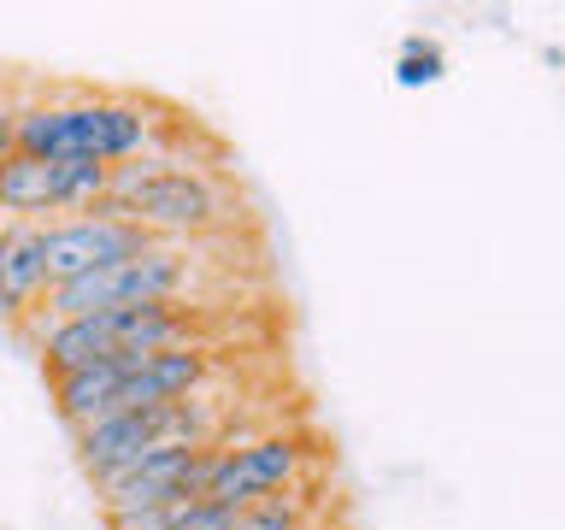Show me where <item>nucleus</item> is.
Masks as SVG:
<instances>
[{
  "label": "nucleus",
  "instance_id": "obj_1",
  "mask_svg": "<svg viewBox=\"0 0 565 530\" xmlns=\"http://www.w3.org/2000/svg\"><path fill=\"white\" fill-rule=\"evenodd\" d=\"M153 118L130 95H60L24 100L12 118V148L35 159H88V166H130L148 153Z\"/></svg>",
  "mask_w": 565,
  "mask_h": 530
},
{
  "label": "nucleus",
  "instance_id": "obj_2",
  "mask_svg": "<svg viewBox=\"0 0 565 530\" xmlns=\"http://www.w3.org/2000/svg\"><path fill=\"white\" fill-rule=\"evenodd\" d=\"M106 206L118 219L141 224L153 242H183V236H206V230H224L236 219V201L218 177L177 166V159H130V166L113 171V194Z\"/></svg>",
  "mask_w": 565,
  "mask_h": 530
},
{
  "label": "nucleus",
  "instance_id": "obj_3",
  "mask_svg": "<svg viewBox=\"0 0 565 530\" xmlns=\"http://www.w3.org/2000/svg\"><path fill=\"white\" fill-rule=\"evenodd\" d=\"M194 277L189 254L177 242H153L141 254L118 259V265H100L88 277H71V283H53L47 300H42V325H60V318H95V312H124V307H166V300H183Z\"/></svg>",
  "mask_w": 565,
  "mask_h": 530
},
{
  "label": "nucleus",
  "instance_id": "obj_4",
  "mask_svg": "<svg viewBox=\"0 0 565 530\" xmlns=\"http://www.w3.org/2000/svg\"><path fill=\"white\" fill-rule=\"evenodd\" d=\"M77 442V459L88 477H106L130 459L153 454V448H218L224 442V418L212 413V401L189 395V401H171V406H141V413H113V418H95L83 431H71Z\"/></svg>",
  "mask_w": 565,
  "mask_h": 530
},
{
  "label": "nucleus",
  "instance_id": "obj_5",
  "mask_svg": "<svg viewBox=\"0 0 565 530\" xmlns=\"http://www.w3.org/2000/svg\"><path fill=\"white\" fill-rule=\"evenodd\" d=\"M113 194V166H88V159H35L7 153L0 159V212L12 224H47L65 212H88Z\"/></svg>",
  "mask_w": 565,
  "mask_h": 530
},
{
  "label": "nucleus",
  "instance_id": "obj_6",
  "mask_svg": "<svg viewBox=\"0 0 565 530\" xmlns=\"http://www.w3.org/2000/svg\"><path fill=\"white\" fill-rule=\"evenodd\" d=\"M312 448L289 431L271 436H247V442H218L206 454V477H201V501H218L230 512L265 501V495H282L300 484Z\"/></svg>",
  "mask_w": 565,
  "mask_h": 530
},
{
  "label": "nucleus",
  "instance_id": "obj_7",
  "mask_svg": "<svg viewBox=\"0 0 565 530\" xmlns=\"http://www.w3.org/2000/svg\"><path fill=\"white\" fill-rule=\"evenodd\" d=\"M42 230V259H47V283H71V277H88L100 265H118L153 247V236L130 219H118L113 206H88V212H65V219H47L35 224Z\"/></svg>",
  "mask_w": 565,
  "mask_h": 530
},
{
  "label": "nucleus",
  "instance_id": "obj_8",
  "mask_svg": "<svg viewBox=\"0 0 565 530\" xmlns=\"http://www.w3.org/2000/svg\"><path fill=\"white\" fill-rule=\"evenodd\" d=\"M212 448H153L130 466L95 477L100 512H148V507H183L201 495Z\"/></svg>",
  "mask_w": 565,
  "mask_h": 530
},
{
  "label": "nucleus",
  "instance_id": "obj_9",
  "mask_svg": "<svg viewBox=\"0 0 565 530\" xmlns=\"http://www.w3.org/2000/svg\"><path fill=\"white\" fill-rule=\"evenodd\" d=\"M47 259H42V230L35 224H0V318L18 330L42 312L47 300Z\"/></svg>",
  "mask_w": 565,
  "mask_h": 530
},
{
  "label": "nucleus",
  "instance_id": "obj_10",
  "mask_svg": "<svg viewBox=\"0 0 565 530\" xmlns=\"http://www.w3.org/2000/svg\"><path fill=\"white\" fill-rule=\"evenodd\" d=\"M312 489H282V495H265V501L242 507L236 512V530H312Z\"/></svg>",
  "mask_w": 565,
  "mask_h": 530
},
{
  "label": "nucleus",
  "instance_id": "obj_11",
  "mask_svg": "<svg viewBox=\"0 0 565 530\" xmlns=\"http://www.w3.org/2000/svg\"><path fill=\"white\" fill-rule=\"evenodd\" d=\"M448 77V53H441L430 35H406L401 42V60H395V83L401 88H430Z\"/></svg>",
  "mask_w": 565,
  "mask_h": 530
},
{
  "label": "nucleus",
  "instance_id": "obj_12",
  "mask_svg": "<svg viewBox=\"0 0 565 530\" xmlns=\"http://www.w3.org/2000/svg\"><path fill=\"white\" fill-rule=\"evenodd\" d=\"M189 507V501H183ZM183 507H148V512H100L106 530H171Z\"/></svg>",
  "mask_w": 565,
  "mask_h": 530
},
{
  "label": "nucleus",
  "instance_id": "obj_13",
  "mask_svg": "<svg viewBox=\"0 0 565 530\" xmlns=\"http://www.w3.org/2000/svg\"><path fill=\"white\" fill-rule=\"evenodd\" d=\"M12 118H18V106H12V100H0V159L12 153Z\"/></svg>",
  "mask_w": 565,
  "mask_h": 530
},
{
  "label": "nucleus",
  "instance_id": "obj_14",
  "mask_svg": "<svg viewBox=\"0 0 565 530\" xmlns=\"http://www.w3.org/2000/svg\"><path fill=\"white\" fill-rule=\"evenodd\" d=\"M318 530H330V524H318Z\"/></svg>",
  "mask_w": 565,
  "mask_h": 530
},
{
  "label": "nucleus",
  "instance_id": "obj_15",
  "mask_svg": "<svg viewBox=\"0 0 565 530\" xmlns=\"http://www.w3.org/2000/svg\"><path fill=\"white\" fill-rule=\"evenodd\" d=\"M171 530H177V524H171Z\"/></svg>",
  "mask_w": 565,
  "mask_h": 530
}]
</instances>
